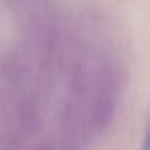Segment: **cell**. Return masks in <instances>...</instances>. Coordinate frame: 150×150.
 <instances>
[{
  "instance_id": "obj_1",
  "label": "cell",
  "mask_w": 150,
  "mask_h": 150,
  "mask_svg": "<svg viewBox=\"0 0 150 150\" xmlns=\"http://www.w3.org/2000/svg\"><path fill=\"white\" fill-rule=\"evenodd\" d=\"M122 74L115 65L102 68L99 88L91 109V125L97 132H103L113 121L122 88Z\"/></svg>"
},
{
  "instance_id": "obj_2",
  "label": "cell",
  "mask_w": 150,
  "mask_h": 150,
  "mask_svg": "<svg viewBox=\"0 0 150 150\" xmlns=\"http://www.w3.org/2000/svg\"><path fill=\"white\" fill-rule=\"evenodd\" d=\"M141 150H147V140L144 138V141H143V146H141Z\"/></svg>"
}]
</instances>
